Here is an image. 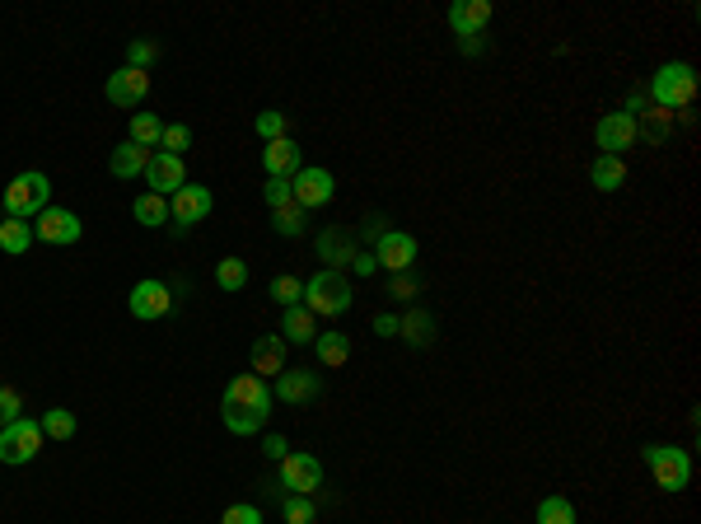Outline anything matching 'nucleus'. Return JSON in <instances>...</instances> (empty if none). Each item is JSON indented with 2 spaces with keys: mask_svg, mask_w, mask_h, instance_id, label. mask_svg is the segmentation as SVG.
I'll use <instances>...</instances> for the list:
<instances>
[{
  "mask_svg": "<svg viewBox=\"0 0 701 524\" xmlns=\"http://www.w3.org/2000/svg\"><path fill=\"white\" fill-rule=\"evenodd\" d=\"M645 99L655 103V108H664V113H683V108H692V99H697V71H692L687 61H664V66L650 75Z\"/></svg>",
  "mask_w": 701,
  "mask_h": 524,
  "instance_id": "nucleus-1",
  "label": "nucleus"
},
{
  "mask_svg": "<svg viewBox=\"0 0 701 524\" xmlns=\"http://www.w3.org/2000/svg\"><path fill=\"white\" fill-rule=\"evenodd\" d=\"M356 305V291H351V281L337 272V267H323V272H314V277L304 281V309L309 314H323V319H337V314H346V309Z\"/></svg>",
  "mask_w": 701,
  "mask_h": 524,
  "instance_id": "nucleus-2",
  "label": "nucleus"
},
{
  "mask_svg": "<svg viewBox=\"0 0 701 524\" xmlns=\"http://www.w3.org/2000/svg\"><path fill=\"white\" fill-rule=\"evenodd\" d=\"M0 202H5V216L10 220H38L52 206V183H47V174L29 169V174L10 178V188L0 192Z\"/></svg>",
  "mask_w": 701,
  "mask_h": 524,
  "instance_id": "nucleus-3",
  "label": "nucleus"
},
{
  "mask_svg": "<svg viewBox=\"0 0 701 524\" xmlns=\"http://www.w3.org/2000/svg\"><path fill=\"white\" fill-rule=\"evenodd\" d=\"M645 468H650V478H655L659 492H683L687 482H692V454L678 450V445H645L641 450Z\"/></svg>",
  "mask_w": 701,
  "mask_h": 524,
  "instance_id": "nucleus-4",
  "label": "nucleus"
},
{
  "mask_svg": "<svg viewBox=\"0 0 701 524\" xmlns=\"http://www.w3.org/2000/svg\"><path fill=\"white\" fill-rule=\"evenodd\" d=\"M43 426L33 422V417H15L10 426H0V464H33L38 459V450H43Z\"/></svg>",
  "mask_w": 701,
  "mask_h": 524,
  "instance_id": "nucleus-5",
  "label": "nucleus"
},
{
  "mask_svg": "<svg viewBox=\"0 0 701 524\" xmlns=\"http://www.w3.org/2000/svg\"><path fill=\"white\" fill-rule=\"evenodd\" d=\"M290 192H295V206L318 211V206H328L332 197H337V178H332V169H323V164H304L300 174L290 178Z\"/></svg>",
  "mask_w": 701,
  "mask_h": 524,
  "instance_id": "nucleus-6",
  "label": "nucleus"
},
{
  "mask_svg": "<svg viewBox=\"0 0 701 524\" xmlns=\"http://www.w3.org/2000/svg\"><path fill=\"white\" fill-rule=\"evenodd\" d=\"M127 309H131V319H141V323L164 319V314L173 309V286H169V281H159V277L136 281L131 295H127Z\"/></svg>",
  "mask_w": 701,
  "mask_h": 524,
  "instance_id": "nucleus-7",
  "label": "nucleus"
},
{
  "mask_svg": "<svg viewBox=\"0 0 701 524\" xmlns=\"http://www.w3.org/2000/svg\"><path fill=\"white\" fill-rule=\"evenodd\" d=\"M215 211V197L211 188H201V183H187V188H178L169 197V220H173V230L187 234L197 220H206Z\"/></svg>",
  "mask_w": 701,
  "mask_h": 524,
  "instance_id": "nucleus-8",
  "label": "nucleus"
},
{
  "mask_svg": "<svg viewBox=\"0 0 701 524\" xmlns=\"http://www.w3.org/2000/svg\"><path fill=\"white\" fill-rule=\"evenodd\" d=\"M276 482H281L290 496H314L318 487H323V464H318L314 454H286Z\"/></svg>",
  "mask_w": 701,
  "mask_h": 524,
  "instance_id": "nucleus-9",
  "label": "nucleus"
},
{
  "mask_svg": "<svg viewBox=\"0 0 701 524\" xmlns=\"http://www.w3.org/2000/svg\"><path fill=\"white\" fill-rule=\"evenodd\" d=\"M374 262L384 267V272H412V262H416V239L407 230H384L379 239H374Z\"/></svg>",
  "mask_w": 701,
  "mask_h": 524,
  "instance_id": "nucleus-10",
  "label": "nucleus"
},
{
  "mask_svg": "<svg viewBox=\"0 0 701 524\" xmlns=\"http://www.w3.org/2000/svg\"><path fill=\"white\" fill-rule=\"evenodd\" d=\"M33 234L43 239V244H80V234H85V225H80V216L75 211H66V206H47L43 216L33 220Z\"/></svg>",
  "mask_w": 701,
  "mask_h": 524,
  "instance_id": "nucleus-11",
  "label": "nucleus"
},
{
  "mask_svg": "<svg viewBox=\"0 0 701 524\" xmlns=\"http://www.w3.org/2000/svg\"><path fill=\"white\" fill-rule=\"evenodd\" d=\"M141 178L150 183V192H155V197H173L178 188H187V164L178 160V155H164V150H155Z\"/></svg>",
  "mask_w": 701,
  "mask_h": 524,
  "instance_id": "nucleus-12",
  "label": "nucleus"
},
{
  "mask_svg": "<svg viewBox=\"0 0 701 524\" xmlns=\"http://www.w3.org/2000/svg\"><path fill=\"white\" fill-rule=\"evenodd\" d=\"M594 141H599V155H617V160H622V150L636 146V117L603 113L599 127H594Z\"/></svg>",
  "mask_w": 701,
  "mask_h": 524,
  "instance_id": "nucleus-13",
  "label": "nucleus"
},
{
  "mask_svg": "<svg viewBox=\"0 0 701 524\" xmlns=\"http://www.w3.org/2000/svg\"><path fill=\"white\" fill-rule=\"evenodd\" d=\"M491 15H496L491 0H454V5H449V29H454L463 43H473V38L487 33Z\"/></svg>",
  "mask_w": 701,
  "mask_h": 524,
  "instance_id": "nucleus-14",
  "label": "nucleus"
},
{
  "mask_svg": "<svg viewBox=\"0 0 701 524\" xmlns=\"http://www.w3.org/2000/svg\"><path fill=\"white\" fill-rule=\"evenodd\" d=\"M103 94H108V103H117V108H141L145 94H150V71H131V66H122V71L108 75Z\"/></svg>",
  "mask_w": 701,
  "mask_h": 524,
  "instance_id": "nucleus-15",
  "label": "nucleus"
},
{
  "mask_svg": "<svg viewBox=\"0 0 701 524\" xmlns=\"http://www.w3.org/2000/svg\"><path fill=\"white\" fill-rule=\"evenodd\" d=\"M225 403L253 408V412H272V389H267V379H258V375H234L225 384Z\"/></svg>",
  "mask_w": 701,
  "mask_h": 524,
  "instance_id": "nucleus-16",
  "label": "nucleus"
},
{
  "mask_svg": "<svg viewBox=\"0 0 701 524\" xmlns=\"http://www.w3.org/2000/svg\"><path fill=\"white\" fill-rule=\"evenodd\" d=\"M318 389H323V379H318L314 370H281V375H276V398L290 403V408H300V403L318 398Z\"/></svg>",
  "mask_w": 701,
  "mask_h": 524,
  "instance_id": "nucleus-17",
  "label": "nucleus"
},
{
  "mask_svg": "<svg viewBox=\"0 0 701 524\" xmlns=\"http://www.w3.org/2000/svg\"><path fill=\"white\" fill-rule=\"evenodd\" d=\"M262 169H267V178H295L304 169L300 164V141H290V136L267 141V150H262Z\"/></svg>",
  "mask_w": 701,
  "mask_h": 524,
  "instance_id": "nucleus-18",
  "label": "nucleus"
},
{
  "mask_svg": "<svg viewBox=\"0 0 701 524\" xmlns=\"http://www.w3.org/2000/svg\"><path fill=\"white\" fill-rule=\"evenodd\" d=\"M248 361H253V375L258 379L281 375L286 370V337H258L253 351H248Z\"/></svg>",
  "mask_w": 701,
  "mask_h": 524,
  "instance_id": "nucleus-19",
  "label": "nucleus"
},
{
  "mask_svg": "<svg viewBox=\"0 0 701 524\" xmlns=\"http://www.w3.org/2000/svg\"><path fill=\"white\" fill-rule=\"evenodd\" d=\"M281 337H286V342H300V347H304V342H314V337H318V319L304 305H290L286 314H281Z\"/></svg>",
  "mask_w": 701,
  "mask_h": 524,
  "instance_id": "nucleus-20",
  "label": "nucleus"
},
{
  "mask_svg": "<svg viewBox=\"0 0 701 524\" xmlns=\"http://www.w3.org/2000/svg\"><path fill=\"white\" fill-rule=\"evenodd\" d=\"M150 155H155V150H141V146H131V141H122V146L113 150L108 169H113V178H141L145 164H150Z\"/></svg>",
  "mask_w": 701,
  "mask_h": 524,
  "instance_id": "nucleus-21",
  "label": "nucleus"
},
{
  "mask_svg": "<svg viewBox=\"0 0 701 524\" xmlns=\"http://www.w3.org/2000/svg\"><path fill=\"white\" fill-rule=\"evenodd\" d=\"M589 183L599 192H617L627 183V160H617V155H599V160L589 164Z\"/></svg>",
  "mask_w": 701,
  "mask_h": 524,
  "instance_id": "nucleus-22",
  "label": "nucleus"
},
{
  "mask_svg": "<svg viewBox=\"0 0 701 524\" xmlns=\"http://www.w3.org/2000/svg\"><path fill=\"white\" fill-rule=\"evenodd\" d=\"M669 127H673V113H664V108H645V113L636 117V141H645V146H664V141H669Z\"/></svg>",
  "mask_w": 701,
  "mask_h": 524,
  "instance_id": "nucleus-23",
  "label": "nucleus"
},
{
  "mask_svg": "<svg viewBox=\"0 0 701 524\" xmlns=\"http://www.w3.org/2000/svg\"><path fill=\"white\" fill-rule=\"evenodd\" d=\"M220 417H225V431L229 436H258L267 412H253V408H234V403H220Z\"/></svg>",
  "mask_w": 701,
  "mask_h": 524,
  "instance_id": "nucleus-24",
  "label": "nucleus"
},
{
  "mask_svg": "<svg viewBox=\"0 0 701 524\" xmlns=\"http://www.w3.org/2000/svg\"><path fill=\"white\" fill-rule=\"evenodd\" d=\"M398 333H402V342H412V347H430V342H435V319H430L426 309H412L407 319H398Z\"/></svg>",
  "mask_w": 701,
  "mask_h": 524,
  "instance_id": "nucleus-25",
  "label": "nucleus"
},
{
  "mask_svg": "<svg viewBox=\"0 0 701 524\" xmlns=\"http://www.w3.org/2000/svg\"><path fill=\"white\" fill-rule=\"evenodd\" d=\"M314 351H318V361H323V365H346V361H351V337L337 333V328H332V333H318Z\"/></svg>",
  "mask_w": 701,
  "mask_h": 524,
  "instance_id": "nucleus-26",
  "label": "nucleus"
},
{
  "mask_svg": "<svg viewBox=\"0 0 701 524\" xmlns=\"http://www.w3.org/2000/svg\"><path fill=\"white\" fill-rule=\"evenodd\" d=\"M159 136H164V122H159L155 113H131V146L141 150H159Z\"/></svg>",
  "mask_w": 701,
  "mask_h": 524,
  "instance_id": "nucleus-27",
  "label": "nucleus"
},
{
  "mask_svg": "<svg viewBox=\"0 0 701 524\" xmlns=\"http://www.w3.org/2000/svg\"><path fill=\"white\" fill-rule=\"evenodd\" d=\"M131 216H136V225H164L169 220V197H155V192H141L136 202H131Z\"/></svg>",
  "mask_w": 701,
  "mask_h": 524,
  "instance_id": "nucleus-28",
  "label": "nucleus"
},
{
  "mask_svg": "<svg viewBox=\"0 0 701 524\" xmlns=\"http://www.w3.org/2000/svg\"><path fill=\"white\" fill-rule=\"evenodd\" d=\"M29 244H33V225L29 220H0V248H5V253H29Z\"/></svg>",
  "mask_w": 701,
  "mask_h": 524,
  "instance_id": "nucleus-29",
  "label": "nucleus"
},
{
  "mask_svg": "<svg viewBox=\"0 0 701 524\" xmlns=\"http://www.w3.org/2000/svg\"><path fill=\"white\" fill-rule=\"evenodd\" d=\"M318 253L328 262H337V272H342V262H356V244H351V234H337L328 230L323 239H318Z\"/></svg>",
  "mask_w": 701,
  "mask_h": 524,
  "instance_id": "nucleus-30",
  "label": "nucleus"
},
{
  "mask_svg": "<svg viewBox=\"0 0 701 524\" xmlns=\"http://www.w3.org/2000/svg\"><path fill=\"white\" fill-rule=\"evenodd\" d=\"M215 286H220V291H244L248 286V262L244 258H220L215 262Z\"/></svg>",
  "mask_w": 701,
  "mask_h": 524,
  "instance_id": "nucleus-31",
  "label": "nucleus"
},
{
  "mask_svg": "<svg viewBox=\"0 0 701 524\" xmlns=\"http://www.w3.org/2000/svg\"><path fill=\"white\" fill-rule=\"evenodd\" d=\"M43 436L47 440H71L75 436V412H66V408H47L43 412Z\"/></svg>",
  "mask_w": 701,
  "mask_h": 524,
  "instance_id": "nucleus-32",
  "label": "nucleus"
},
{
  "mask_svg": "<svg viewBox=\"0 0 701 524\" xmlns=\"http://www.w3.org/2000/svg\"><path fill=\"white\" fill-rule=\"evenodd\" d=\"M272 225H276V234H286V239H295V234H304V206H295V202H286V206H276L272 211Z\"/></svg>",
  "mask_w": 701,
  "mask_h": 524,
  "instance_id": "nucleus-33",
  "label": "nucleus"
},
{
  "mask_svg": "<svg viewBox=\"0 0 701 524\" xmlns=\"http://www.w3.org/2000/svg\"><path fill=\"white\" fill-rule=\"evenodd\" d=\"M267 295H272L281 309H290V305H300V300H304V281L290 277V272H281V277H272V291H267Z\"/></svg>",
  "mask_w": 701,
  "mask_h": 524,
  "instance_id": "nucleus-34",
  "label": "nucleus"
},
{
  "mask_svg": "<svg viewBox=\"0 0 701 524\" xmlns=\"http://www.w3.org/2000/svg\"><path fill=\"white\" fill-rule=\"evenodd\" d=\"M253 131H258L262 141H281V136H290V117L276 113V108H267V113L253 117Z\"/></svg>",
  "mask_w": 701,
  "mask_h": 524,
  "instance_id": "nucleus-35",
  "label": "nucleus"
},
{
  "mask_svg": "<svg viewBox=\"0 0 701 524\" xmlns=\"http://www.w3.org/2000/svg\"><path fill=\"white\" fill-rule=\"evenodd\" d=\"M538 524H575V506L566 496H547L538 506Z\"/></svg>",
  "mask_w": 701,
  "mask_h": 524,
  "instance_id": "nucleus-36",
  "label": "nucleus"
},
{
  "mask_svg": "<svg viewBox=\"0 0 701 524\" xmlns=\"http://www.w3.org/2000/svg\"><path fill=\"white\" fill-rule=\"evenodd\" d=\"M187 146H192V131H187V122H169V127H164V136H159V150L183 160V150H187Z\"/></svg>",
  "mask_w": 701,
  "mask_h": 524,
  "instance_id": "nucleus-37",
  "label": "nucleus"
},
{
  "mask_svg": "<svg viewBox=\"0 0 701 524\" xmlns=\"http://www.w3.org/2000/svg\"><path fill=\"white\" fill-rule=\"evenodd\" d=\"M155 61H159V47L155 43H145V38L127 43V66H131V71H150Z\"/></svg>",
  "mask_w": 701,
  "mask_h": 524,
  "instance_id": "nucleus-38",
  "label": "nucleus"
},
{
  "mask_svg": "<svg viewBox=\"0 0 701 524\" xmlns=\"http://www.w3.org/2000/svg\"><path fill=\"white\" fill-rule=\"evenodd\" d=\"M286 524H314L318 520V510H314V501L309 496H286Z\"/></svg>",
  "mask_w": 701,
  "mask_h": 524,
  "instance_id": "nucleus-39",
  "label": "nucleus"
},
{
  "mask_svg": "<svg viewBox=\"0 0 701 524\" xmlns=\"http://www.w3.org/2000/svg\"><path fill=\"white\" fill-rule=\"evenodd\" d=\"M15 417H24V398L10 384H0V426H10Z\"/></svg>",
  "mask_w": 701,
  "mask_h": 524,
  "instance_id": "nucleus-40",
  "label": "nucleus"
},
{
  "mask_svg": "<svg viewBox=\"0 0 701 524\" xmlns=\"http://www.w3.org/2000/svg\"><path fill=\"white\" fill-rule=\"evenodd\" d=\"M262 202L272 206H286V202H295V192H290V178H267V188H262Z\"/></svg>",
  "mask_w": 701,
  "mask_h": 524,
  "instance_id": "nucleus-41",
  "label": "nucleus"
},
{
  "mask_svg": "<svg viewBox=\"0 0 701 524\" xmlns=\"http://www.w3.org/2000/svg\"><path fill=\"white\" fill-rule=\"evenodd\" d=\"M220 524H262V510L253 501H239V506H225Z\"/></svg>",
  "mask_w": 701,
  "mask_h": 524,
  "instance_id": "nucleus-42",
  "label": "nucleus"
},
{
  "mask_svg": "<svg viewBox=\"0 0 701 524\" xmlns=\"http://www.w3.org/2000/svg\"><path fill=\"white\" fill-rule=\"evenodd\" d=\"M388 291L398 295V300H416V291H421V281H416L412 272H398V277L388 281Z\"/></svg>",
  "mask_w": 701,
  "mask_h": 524,
  "instance_id": "nucleus-43",
  "label": "nucleus"
},
{
  "mask_svg": "<svg viewBox=\"0 0 701 524\" xmlns=\"http://www.w3.org/2000/svg\"><path fill=\"white\" fill-rule=\"evenodd\" d=\"M262 454H267V459H276V464H281V459H286V454H290L286 436H267V440H262Z\"/></svg>",
  "mask_w": 701,
  "mask_h": 524,
  "instance_id": "nucleus-44",
  "label": "nucleus"
},
{
  "mask_svg": "<svg viewBox=\"0 0 701 524\" xmlns=\"http://www.w3.org/2000/svg\"><path fill=\"white\" fill-rule=\"evenodd\" d=\"M351 267H356L360 277H374V267H379V262H374V253H356V262H351Z\"/></svg>",
  "mask_w": 701,
  "mask_h": 524,
  "instance_id": "nucleus-45",
  "label": "nucleus"
},
{
  "mask_svg": "<svg viewBox=\"0 0 701 524\" xmlns=\"http://www.w3.org/2000/svg\"><path fill=\"white\" fill-rule=\"evenodd\" d=\"M374 333L393 337V333H398V319H393V314H379V319H374Z\"/></svg>",
  "mask_w": 701,
  "mask_h": 524,
  "instance_id": "nucleus-46",
  "label": "nucleus"
},
{
  "mask_svg": "<svg viewBox=\"0 0 701 524\" xmlns=\"http://www.w3.org/2000/svg\"><path fill=\"white\" fill-rule=\"evenodd\" d=\"M365 234H370V239H379V234H384V216H365Z\"/></svg>",
  "mask_w": 701,
  "mask_h": 524,
  "instance_id": "nucleus-47",
  "label": "nucleus"
}]
</instances>
